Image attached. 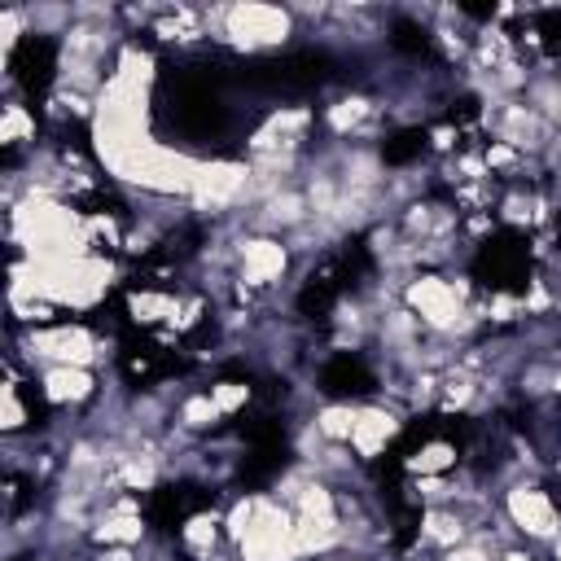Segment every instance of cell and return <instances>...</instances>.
<instances>
[{
	"label": "cell",
	"instance_id": "obj_1",
	"mask_svg": "<svg viewBox=\"0 0 561 561\" xmlns=\"http://www.w3.org/2000/svg\"><path fill=\"white\" fill-rule=\"evenodd\" d=\"M224 18V35L250 53L259 48H272V44H285L289 35V13L285 9H267V4H232V9H219Z\"/></svg>",
	"mask_w": 561,
	"mask_h": 561
},
{
	"label": "cell",
	"instance_id": "obj_2",
	"mask_svg": "<svg viewBox=\"0 0 561 561\" xmlns=\"http://www.w3.org/2000/svg\"><path fill=\"white\" fill-rule=\"evenodd\" d=\"M504 508H508V517H513V526L522 530V535H530V539H557L561 535V508H557V500L543 491V486H535V482H517L508 495H504Z\"/></svg>",
	"mask_w": 561,
	"mask_h": 561
},
{
	"label": "cell",
	"instance_id": "obj_3",
	"mask_svg": "<svg viewBox=\"0 0 561 561\" xmlns=\"http://www.w3.org/2000/svg\"><path fill=\"white\" fill-rule=\"evenodd\" d=\"M289 267V245L276 237H250L237 245V276L241 285H272Z\"/></svg>",
	"mask_w": 561,
	"mask_h": 561
},
{
	"label": "cell",
	"instance_id": "obj_4",
	"mask_svg": "<svg viewBox=\"0 0 561 561\" xmlns=\"http://www.w3.org/2000/svg\"><path fill=\"white\" fill-rule=\"evenodd\" d=\"M399 430V421H394V412L390 408H381V403H364V408H355V430H351V451L359 456V460H373L386 443H390V434Z\"/></svg>",
	"mask_w": 561,
	"mask_h": 561
}]
</instances>
